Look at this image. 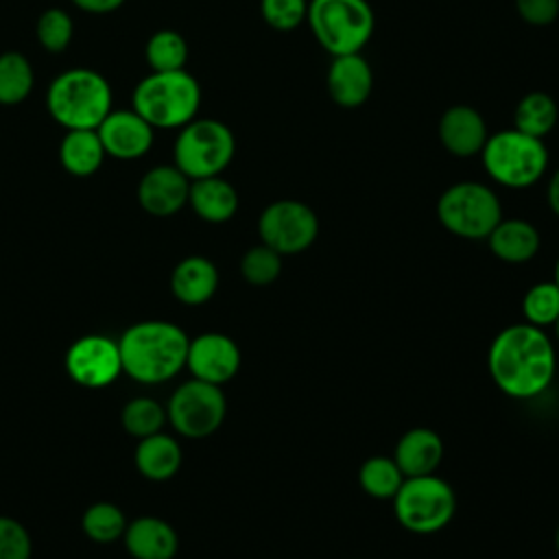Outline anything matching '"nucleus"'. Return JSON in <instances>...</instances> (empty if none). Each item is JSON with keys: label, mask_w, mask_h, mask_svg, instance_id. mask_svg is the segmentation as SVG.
I'll return each mask as SVG.
<instances>
[{"label": "nucleus", "mask_w": 559, "mask_h": 559, "mask_svg": "<svg viewBox=\"0 0 559 559\" xmlns=\"http://www.w3.org/2000/svg\"><path fill=\"white\" fill-rule=\"evenodd\" d=\"M493 384L513 400H533L548 391L557 373V349L546 330L531 323L502 328L487 349Z\"/></svg>", "instance_id": "f257e3e1"}, {"label": "nucleus", "mask_w": 559, "mask_h": 559, "mask_svg": "<svg viewBox=\"0 0 559 559\" xmlns=\"http://www.w3.org/2000/svg\"><path fill=\"white\" fill-rule=\"evenodd\" d=\"M188 334L170 321H140L118 341L122 373L140 384H162L186 367Z\"/></svg>", "instance_id": "f03ea898"}, {"label": "nucleus", "mask_w": 559, "mask_h": 559, "mask_svg": "<svg viewBox=\"0 0 559 559\" xmlns=\"http://www.w3.org/2000/svg\"><path fill=\"white\" fill-rule=\"evenodd\" d=\"M111 87L90 68H72L52 79L46 92L50 116L66 129H96L111 111Z\"/></svg>", "instance_id": "7ed1b4c3"}, {"label": "nucleus", "mask_w": 559, "mask_h": 559, "mask_svg": "<svg viewBox=\"0 0 559 559\" xmlns=\"http://www.w3.org/2000/svg\"><path fill=\"white\" fill-rule=\"evenodd\" d=\"M199 105V81L186 70L151 72L135 85L131 96V109L153 129H181L197 118Z\"/></svg>", "instance_id": "20e7f679"}, {"label": "nucleus", "mask_w": 559, "mask_h": 559, "mask_svg": "<svg viewBox=\"0 0 559 559\" xmlns=\"http://www.w3.org/2000/svg\"><path fill=\"white\" fill-rule=\"evenodd\" d=\"M306 22L332 57L360 52L376 31V13L367 0H308Z\"/></svg>", "instance_id": "39448f33"}, {"label": "nucleus", "mask_w": 559, "mask_h": 559, "mask_svg": "<svg viewBox=\"0 0 559 559\" xmlns=\"http://www.w3.org/2000/svg\"><path fill=\"white\" fill-rule=\"evenodd\" d=\"M480 159L485 173L504 188L522 190L537 183L548 168V148L542 138L504 129L487 138Z\"/></svg>", "instance_id": "423d86ee"}, {"label": "nucleus", "mask_w": 559, "mask_h": 559, "mask_svg": "<svg viewBox=\"0 0 559 559\" xmlns=\"http://www.w3.org/2000/svg\"><path fill=\"white\" fill-rule=\"evenodd\" d=\"M437 218L445 231L463 240H485L502 221V203L489 186L459 181L439 194Z\"/></svg>", "instance_id": "0eeeda50"}, {"label": "nucleus", "mask_w": 559, "mask_h": 559, "mask_svg": "<svg viewBox=\"0 0 559 559\" xmlns=\"http://www.w3.org/2000/svg\"><path fill=\"white\" fill-rule=\"evenodd\" d=\"M456 511L452 485L437 476H411L393 496V513L402 528L415 535H432L450 524Z\"/></svg>", "instance_id": "6e6552de"}, {"label": "nucleus", "mask_w": 559, "mask_h": 559, "mask_svg": "<svg viewBox=\"0 0 559 559\" xmlns=\"http://www.w3.org/2000/svg\"><path fill=\"white\" fill-rule=\"evenodd\" d=\"M236 153L231 129L216 118H194L179 129L173 146L175 166L192 181L221 175Z\"/></svg>", "instance_id": "1a4fd4ad"}, {"label": "nucleus", "mask_w": 559, "mask_h": 559, "mask_svg": "<svg viewBox=\"0 0 559 559\" xmlns=\"http://www.w3.org/2000/svg\"><path fill=\"white\" fill-rule=\"evenodd\" d=\"M225 415L227 400L221 386L197 378L179 384L166 406L170 426L188 439H203L214 435L225 421Z\"/></svg>", "instance_id": "9d476101"}, {"label": "nucleus", "mask_w": 559, "mask_h": 559, "mask_svg": "<svg viewBox=\"0 0 559 559\" xmlns=\"http://www.w3.org/2000/svg\"><path fill=\"white\" fill-rule=\"evenodd\" d=\"M260 242L280 255H297L312 247L319 236V218L310 205L297 199L269 203L258 218Z\"/></svg>", "instance_id": "9b49d317"}, {"label": "nucleus", "mask_w": 559, "mask_h": 559, "mask_svg": "<svg viewBox=\"0 0 559 559\" xmlns=\"http://www.w3.org/2000/svg\"><path fill=\"white\" fill-rule=\"evenodd\" d=\"M66 371L85 389L109 386L122 373L118 341L103 334L76 338L66 354Z\"/></svg>", "instance_id": "f8f14e48"}, {"label": "nucleus", "mask_w": 559, "mask_h": 559, "mask_svg": "<svg viewBox=\"0 0 559 559\" xmlns=\"http://www.w3.org/2000/svg\"><path fill=\"white\" fill-rule=\"evenodd\" d=\"M240 360V347L223 332H203L188 343L186 367L197 380L221 386L238 373Z\"/></svg>", "instance_id": "ddd939ff"}, {"label": "nucleus", "mask_w": 559, "mask_h": 559, "mask_svg": "<svg viewBox=\"0 0 559 559\" xmlns=\"http://www.w3.org/2000/svg\"><path fill=\"white\" fill-rule=\"evenodd\" d=\"M96 133L109 157L138 159L153 146L155 129L135 109H111L96 127Z\"/></svg>", "instance_id": "4468645a"}, {"label": "nucleus", "mask_w": 559, "mask_h": 559, "mask_svg": "<svg viewBox=\"0 0 559 559\" xmlns=\"http://www.w3.org/2000/svg\"><path fill=\"white\" fill-rule=\"evenodd\" d=\"M190 179L173 164H162L144 173L138 183V201L151 216H173L188 203Z\"/></svg>", "instance_id": "2eb2a0df"}, {"label": "nucleus", "mask_w": 559, "mask_h": 559, "mask_svg": "<svg viewBox=\"0 0 559 559\" xmlns=\"http://www.w3.org/2000/svg\"><path fill=\"white\" fill-rule=\"evenodd\" d=\"M325 87L338 107L356 109L365 105L373 92V70L360 52L332 57Z\"/></svg>", "instance_id": "dca6fc26"}, {"label": "nucleus", "mask_w": 559, "mask_h": 559, "mask_svg": "<svg viewBox=\"0 0 559 559\" xmlns=\"http://www.w3.org/2000/svg\"><path fill=\"white\" fill-rule=\"evenodd\" d=\"M437 135L441 146L454 157L478 155L489 138L483 114L469 105L448 107L439 118Z\"/></svg>", "instance_id": "f3484780"}, {"label": "nucleus", "mask_w": 559, "mask_h": 559, "mask_svg": "<svg viewBox=\"0 0 559 559\" xmlns=\"http://www.w3.org/2000/svg\"><path fill=\"white\" fill-rule=\"evenodd\" d=\"M443 439L439 432L426 426H417L406 430L393 450V461L402 469L406 478L411 476H428L435 474L443 461Z\"/></svg>", "instance_id": "a211bd4d"}, {"label": "nucleus", "mask_w": 559, "mask_h": 559, "mask_svg": "<svg viewBox=\"0 0 559 559\" xmlns=\"http://www.w3.org/2000/svg\"><path fill=\"white\" fill-rule=\"evenodd\" d=\"M124 546L133 559H173L179 548L175 528L155 515H142L127 524Z\"/></svg>", "instance_id": "6ab92c4d"}, {"label": "nucleus", "mask_w": 559, "mask_h": 559, "mask_svg": "<svg viewBox=\"0 0 559 559\" xmlns=\"http://www.w3.org/2000/svg\"><path fill=\"white\" fill-rule=\"evenodd\" d=\"M485 240L489 251L507 264H524L533 260L542 245L537 227L524 218H502Z\"/></svg>", "instance_id": "aec40b11"}, {"label": "nucleus", "mask_w": 559, "mask_h": 559, "mask_svg": "<svg viewBox=\"0 0 559 559\" xmlns=\"http://www.w3.org/2000/svg\"><path fill=\"white\" fill-rule=\"evenodd\" d=\"M218 288V269L203 255L183 258L170 273V290L186 306H201Z\"/></svg>", "instance_id": "412c9836"}, {"label": "nucleus", "mask_w": 559, "mask_h": 559, "mask_svg": "<svg viewBox=\"0 0 559 559\" xmlns=\"http://www.w3.org/2000/svg\"><path fill=\"white\" fill-rule=\"evenodd\" d=\"M188 203L205 223H227L238 212V192L221 175L192 179Z\"/></svg>", "instance_id": "4be33fe9"}, {"label": "nucleus", "mask_w": 559, "mask_h": 559, "mask_svg": "<svg viewBox=\"0 0 559 559\" xmlns=\"http://www.w3.org/2000/svg\"><path fill=\"white\" fill-rule=\"evenodd\" d=\"M133 461L144 478L159 483L173 478L179 472L183 452L175 437L166 432H155L151 437L140 439Z\"/></svg>", "instance_id": "5701e85b"}, {"label": "nucleus", "mask_w": 559, "mask_h": 559, "mask_svg": "<svg viewBox=\"0 0 559 559\" xmlns=\"http://www.w3.org/2000/svg\"><path fill=\"white\" fill-rule=\"evenodd\" d=\"M105 155L96 129H70L59 144L61 166L74 177L94 175L103 166Z\"/></svg>", "instance_id": "b1692460"}, {"label": "nucleus", "mask_w": 559, "mask_h": 559, "mask_svg": "<svg viewBox=\"0 0 559 559\" xmlns=\"http://www.w3.org/2000/svg\"><path fill=\"white\" fill-rule=\"evenodd\" d=\"M557 118H559V109L550 94L528 92L515 105L513 129L544 140L555 129Z\"/></svg>", "instance_id": "393cba45"}, {"label": "nucleus", "mask_w": 559, "mask_h": 559, "mask_svg": "<svg viewBox=\"0 0 559 559\" xmlns=\"http://www.w3.org/2000/svg\"><path fill=\"white\" fill-rule=\"evenodd\" d=\"M404 474L393 461V456H369L358 469L360 489L376 500H393L404 483Z\"/></svg>", "instance_id": "a878e982"}, {"label": "nucleus", "mask_w": 559, "mask_h": 559, "mask_svg": "<svg viewBox=\"0 0 559 559\" xmlns=\"http://www.w3.org/2000/svg\"><path fill=\"white\" fill-rule=\"evenodd\" d=\"M31 61L15 50L0 55V105H17L33 90Z\"/></svg>", "instance_id": "bb28decb"}, {"label": "nucleus", "mask_w": 559, "mask_h": 559, "mask_svg": "<svg viewBox=\"0 0 559 559\" xmlns=\"http://www.w3.org/2000/svg\"><path fill=\"white\" fill-rule=\"evenodd\" d=\"M146 61L153 72L183 70L188 61V44L177 31H155L146 41Z\"/></svg>", "instance_id": "cd10ccee"}, {"label": "nucleus", "mask_w": 559, "mask_h": 559, "mask_svg": "<svg viewBox=\"0 0 559 559\" xmlns=\"http://www.w3.org/2000/svg\"><path fill=\"white\" fill-rule=\"evenodd\" d=\"M83 533L98 544H111L127 531V518L114 502H94L81 518Z\"/></svg>", "instance_id": "c85d7f7f"}, {"label": "nucleus", "mask_w": 559, "mask_h": 559, "mask_svg": "<svg viewBox=\"0 0 559 559\" xmlns=\"http://www.w3.org/2000/svg\"><path fill=\"white\" fill-rule=\"evenodd\" d=\"M522 314L535 328H552L559 317V286L552 280L528 286L522 297Z\"/></svg>", "instance_id": "c756f323"}, {"label": "nucleus", "mask_w": 559, "mask_h": 559, "mask_svg": "<svg viewBox=\"0 0 559 559\" xmlns=\"http://www.w3.org/2000/svg\"><path fill=\"white\" fill-rule=\"evenodd\" d=\"M120 419L124 430L138 439L162 432L164 424L168 421L166 408L153 397H133L124 404Z\"/></svg>", "instance_id": "7c9ffc66"}, {"label": "nucleus", "mask_w": 559, "mask_h": 559, "mask_svg": "<svg viewBox=\"0 0 559 559\" xmlns=\"http://www.w3.org/2000/svg\"><path fill=\"white\" fill-rule=\"evenodd\" d=\"M282 258L275 249L266 247L264 242L245 251L240 260V275L251 286H269L282 273Z\"/></svg>", "instance_id": "2f4dec72"}, {"label": "nucleus", "mask_w": 559, "mask_h": 559, "mask_svg": "<svg viewBox=\"0 0 559 559\" xmlns=\"http://www.w3.org/2000/svg\"><path fill=\"white\" fill-rule=\"evenodd\" d=\"M72 20L63 9H48L39 15L35 33L37 39L41 44V48H46L48 52H61L70 39H72Z\"/></svg>", "instance_id": "473e14b6"}, {"label": "nucleus", "mask_w": 559, "mask_h": 559, "mask_svg": "<svg viewBox=\"0 0 559 559\" xmlns=\"http://www.w3.org/2000/svg\"><path fill=\"white\" fill-rule=\"evenodd\" d=\"M262 20L275 31H295L306 22L308 0H260Z\"/></svg>", "instance_id": "72a5a7b5"}, {"label": "nucleus", "mask_w": 559, "mask_h": 559, "mask_svg": "<svg viewBox=\"0 0 559 559\" xmlns=\"http://www.w3.org/2000/svg\"><path fill=\"white\" fill-rule=\"evenodd\" d=\"M28 531L13 518L0 515V559H31Z\"/></svg>", "instance_id": "f704fd0d"}, {"label": "nucleus", "mask_w": 559, "mask_h": 559, "mask_svg": "<svg viewBox=\"0 0 559 559\" xmlns=\"http://www.w3.org/2000/svg\"><path fill=\"white\" fill-rule=\"evenodd\" d=\"M515 11L531 26H548L559 15V0H515Z\"/></svg>", "instance_id": "c9c22d12"}, {"label": "nucleus", "mask_w": 559, "mask_h": 559, "mask_svg": "<svg viewBox=\"0 0 559 559\" xmlns=\"http://www.w3.org/2000/svg\"><path fill=\"white\" fill-rule=\"evenodd\" d=\"M72 2L87 13H109L122 7L124 0H72Z\"/></svg>", "instance_id": "e433bc0d"}, {"label": "nucleus", "mask_w": 559, "mask_h": 559, "mask_svg": "<svg viewBox=\"0 0 559 559\" xmlns=\"http://www.w3.org/2000/svg\"><path fill=\"white\" fill-rule=\"evenodd\" d=\"M546 201H548V207L552 210V214L559 216V168L550 175V181L546 188Z\"/></svg>", "instance_id": "4c0bfd02"}, {"label": "nucleus", "mask_w": 559, "mask_h": 559, "mask_svg": "<svg viewBox=\"0 0 559 559\" xmlns=\"http://www.w3.org/2000/svg\"><path fill=\"white\" fill-rule=\"evenodd\" d=\"M552 282L559 286V255H557V260H555V275H552Z\"/></svg>", "instance_id": "58836bf2"}, {"label": "nucleus", "mask_w": 559, "mask_h": 559, "mask_svg": "<svg viewBox=\"0 0 559 559\" xmlns=\"http://www.w3.org/2000/svg\"><path fill=\"white\" fill-rule=\"evenodd\" d=\"M552 332H555V341L559 343V317H557V321L552 323Z\"/></svg>", "instance_id": "ea45409f"}, {"label": "nucleus", "mask_w": 559, "mask_h": 559, "mask_svg": "<svg viewBox=\"0 0 559 559\" xmlns=\"http://www.w3.org/2000/svg\"><path fill=\"white\" fill-rule=\"evenodd\" d=\"M555 546H557V552H559V526H557V533H555Z\"/></svg>", "instance_id": "a19ab883"}]
</instances>
